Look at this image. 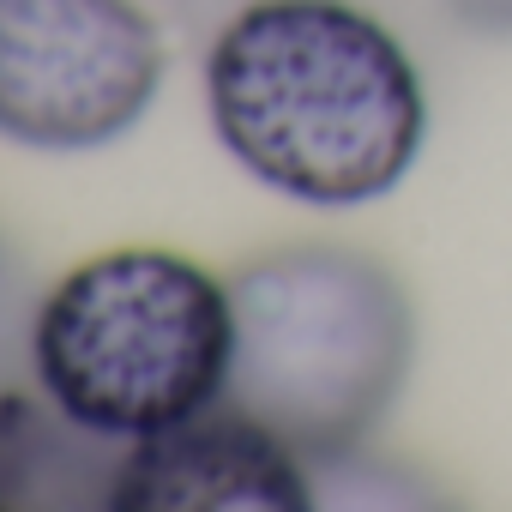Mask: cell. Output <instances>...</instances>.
Wrapping results in <instances>:
<instances>
[{
	"mask_svg": "<svg viewBox=\"0 0 512 512\" xmlns=\"http://www.w3.org/2000/svg\"><path fill=\"white\" fill-rule=\"evenodd\" d=\"M446 7H452V19H464V25H476V31L512 37V0H446Z\"/></svg>",
	"mask_w": 512,
	"mask_h": 512,
	"instance_id": "6",
	"label": "cell"
},
{
	"mask_svg": "<svg viewBox=\"0 0 512 512\" xmlns=\"http://www.w3.org/2000/svg\"><path fill=\"white\" fill-rule=\"evenodd\" d=\"M163 85V37L133 0H0V139L115 145Z\"/></svg>",
	"mask_w": 512,
	"mask_h": 512,
	"instance_id": "4",
	"label": "cell"
},
{
	"mask_svg": "<svg viewBox=\"0 0 512 512\" xmlns=\"http://www.w3.org/2000/svg\"><path fill=\"white\" fill-rule=\"evenodd\" d=\"M217 145L284 199L368 205L422 157L428 97L410 49L356 0H253L205 55Z\"/></svg>",
	"mask_w": 512,
	"mask_h": 512,
	"instance_id": "1",
	"label": "cell"
},
{
	"mask_svg": "<svg viewBox=\"0 0 512 512\" xmlns=\"http://www.w3.org/2000/svg\"><path fill=\"white\" fill-rule=\"evenodd\" d=\"M103 506L121 512H302L314 506V464L253 416L211 404L175 428L115 446Z\"/></svg>",
	"mask_w": 512,
	"mask_h": 512,
	"instance_id": "5",
	"label": "cell"
},
{
	"mask_svg": "<svg viewBox=\"0 0 512 512\" xmlns=\"http://www.w3.org/2000/svg\"><path fill=\"white\" fill-rule=\"evenodd\" d=\"M235 356L223 404L272 428L308 464L350 458L416 362L404 284L356 247L296 241L229 278Z\"/></svg>",
	"mask_w": 512,
	"mask_h": 512,
	"instance_id": "2",
	"label": "cell"
},
{
	"mask_svg": "<svg viewBox=\"0 0 512 512\" xmlns=\"http://www.w3.org/2000/svg\"><path fill=\"white\" fill-rule=\"evenodd\" d=\"M229 278L169 247H109L73 266L31 320V368L73 428L127 446L229 392Z\"/></svg>",
	"mask_w": 512,
	"mask_h": 512,
	"instance_id": "3",
	"label": "cell"
}]
</instances>
